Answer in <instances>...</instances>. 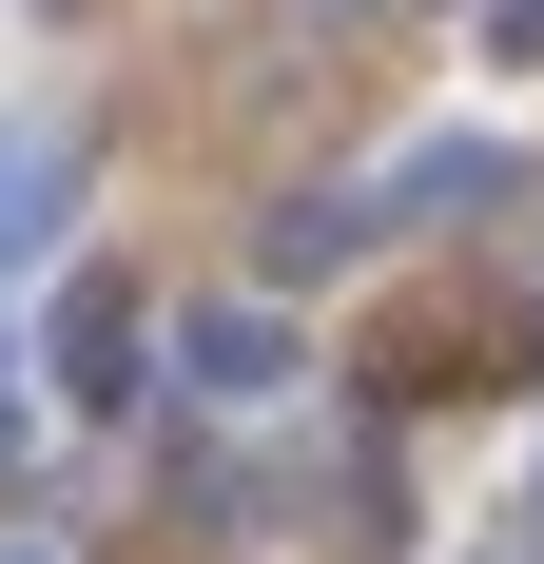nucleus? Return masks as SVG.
Listing matches in <instances>:
<instances>
[{"mask_svg": "<svg viewBox=\"0 0 544 564\" xmlns=\"http://www.w3.org/2000/svg\"><path fill=\"white\" fill-rule=\"evenodd\" d=\"M272 370H292V332H253V312H215V332H195V390H272Z\"/></svg>", "mask_w": 544, "mask_h": 564, "instance_id": "7ed1b4c3", "label": "nucleus"}, {"mask_svg": "<svg viewBox=\"0 0 544 564\" xmlns=\"http://www.w3.org/2000/svg\"><path fill=\"white\" fill-rule=\"evenodd\" d=\"M58 234V137H0V253H40Z\"/></svg>", "mask_w": 544, "mask_h": 564, "instance_id": "f257e3e1", "label": "nucleus"}, {"mask_svg": "<svg viewBox=\"0 0 544 564\" xmlns=\"http://www.w3.org/2000/svg\"><path fill=\"white\" fill-rule=\"evenodd\" d=\"M58 370H78V390H137V312H117V292H78V332H58Z\"/></svg>", "mask_w": 544, "mask_h": 564, "instance_id": "f03ea898", "label": "nucleus"}]
</instances>
